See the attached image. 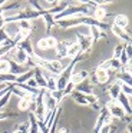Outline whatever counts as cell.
I'll return each instance as SVG.
<instances>
[{"instance_id":"cell-1","label":"cell","mask_w":132,"mask_h":133,"mask_svg":"<svg viewBox=\"0 0 132 133\" xmlns=\"http://www.w3.org/2000/svg\"><path fill=\"white\" fill-rule=\"evenodd\" d=\"M39 67L43 72H49L50 76H59L63 70V66L59 60H49V59H43L40 60Z\"/></svg>"},{"instance_id":"cell-2","label":"cell","mask_w":132,"mask_h":133,"mask_svg":"<svg viewBox=\"0 0 132 133\" xmlns=\"http://www.w3.org/2000/svg\"><path fill=\"white\" fill-rule=\"evenodd\" d=\"M46 89H40L39 95L36 96V109H34L33 115L37 122H43L46 116V107H45V96H46Z\"/></svg>"},{"instance_id":"cell-3","label":"cell","mask_w":132,"mask_h":133,"mask_svg":"<svg viewBox=\"0 0 132 133\" xmlns=\"http://www.w3.org/2000/svg\"><path fill=\"white\" fill-rule=\"evenodd\" d=\"M105 107L108 109V112H109V115L112 116V119H121V120H125V122H128V123H131L129 116L125 115V112H123L122 107L116 103V100L108 102V103L105 104Z\"/></svg>"},{"instance_id":"cell-4","label":"cell","mask_w":132,"mask_h":133,"mask_svg":"<svg viewBox=\"0 0 132 133\" xmlns=\"http://www.w3.org/2000/svg\"><path fill=\"white\" fill-rule=\"evenodd\" d=\"M85 23V16H76V17H69V19H62V20L56 22V26L60 29H70V27H76Z\"/></svg>"},{"instance_id":"cell-5","label":"cell","mask_w":132,"mask_h":133,"mask_svg":"<svg viewBox=\"0 0 132 133\" xmlns=\"http://www.w3.org/2000/svg\"><path fill=\"white\" fill-rule=\"evenodd\" d=\"M76 37H77L76 43L79 44V47H80V53L85 55L86 50H91L92 44H93L91 36H86V35H83V33H76Z\"/></svg>"},{"instance_id":"cell-6","label":"cell","mask_w":132,"mask_h":133,"mask_svg":"<svg viewBox=\"0 0 132 133\" xmlns=\"http://www.w3.org/2000/svg\"><path fill=\"white\" fill-rule=\"evenodd\" d=\"M111 79V73L105 69H100V67H96L93 73V82L95 83H99V84H105L106 82Z\"/></svg>"},{"instance_id":"cell-7","label":"cell","mask_w":132,"mask_h":133,"mask_svg":"<svg viewBox=\"0 0 132 133\" xmlns=\"http://www.w3.org/2000/svg\"><path fill=\"white\" fill-rule=\"evenodd\" d=\"M116 103L122 107V110L125 112L126 116H132V106H131V103H129L128 96H125L123 93H121V95L118 96V99H116Z\"/></svg>"},{"instance_id":"cell-8","label":"cell","mask_w":132,"mask_h":133,"mask_svg":"<svg viewBox=\"0 0 132 133\" xmlns=\"http://www.w3.org/2000/svg\"><path fill=\"white\" fill-rule=\"evenodd\" d=\"M88 77H89V72H88V70H80V72H75V70H73V73H72L70 80H69V82L76 86V84L82 83L83 80H86Z\"/></svg>"},{"instance_id":"cell-9","label":"cell","mask_w":132,"mask_h":133,"mask_svg":"<svg viewBox=\"0 0 132 133\" xmlns=\"http://www.w3.org/2000/svg\"><path fill=\"white\" fill-rule=\"evenodd\" d=\"M111 32L113 33L118 39H121V40H125L126 43H132V37L126 30H122V29H119V27H116V26H111Z\"/></svg>"},{"instance_id":"cell-10","label":"cell","mask_w":132,"mask_h":133,"mask_svg":"<svg viewBox=\"0 0 132 133\" xmlns=\"http://www.w3.org/2000/svg\"><path fill=\"white\" fill-rule=\"evenodd\" d=\"M75 90L79 92V93H83V95H93V84H92L91 82H88V79H86L82 83L76 84Z\"/></svg>"},{"instance_id":"cell-11","label":"cell","mask_w":132,"mask_h":133,"mask_svg":"<svg viewBox=\"0 0 132 133\" xmlns=\"http://www.w3.org/2000/svg\"><path fill=\"white\" fill-rule=\"evenodd\" d=\"M128 24H129L128 16L126 15H116L115 19H113V24H112V26H116V27H119V29H122V30H126Z\"/></svg>"},{"instance_id":"cell-12","label":"cell","mask_w":132,"mask_h":133,"mask_svg":"<svg viewBox=\"0 0 132 133\" xmlns=\"http://www.w3.org/2000/svg\"><path fill=\"white\" fill-rule=\"evenodd\" d=\"M17 46L20 47V49H23L26 52V55L29 56V57H33L36 53H34V50H33V46H32V42H30V37H27V39H23L22 42H20Z\"/></svg>"},{"instance_id":"cell-13","label":"cell","mask_w":132,"mask_h":133,"mask_svg":"<svg viewBox=\"0 0 132 133\" xmlns=\"http://www.w3.org/2000/svg\"><path fill=\"white\" fill-rule=\"evenodd\" d=\"M70 43H66V42H57L56 47H55V50H56V55L57 57L62 60V59L68 57V46Z\"/></svg>"},{"instance_id":"cell-14","label":"cell","mask_w":132,"mask_h":133,"mask_svg":"<svg viewBox=\"0 0 132 133\" xmlns=\"http://www.w3.org/2000/svg\"><path fill=\"white\" fill-rule=\"evenodd\" d=\"M115 76H116L118 82H121V83H123V84H128V86L132 87V76L129 75L128 72H125V70L122 69V70L115 73Z\"/></svg>"},{"instance_id":"cell-15","label":"cell","mask_w":132,"mask_h":133,"mask_svg":"<svg viewBox=\"0 0 132 133\" xmlns=\"http://www.w3.org/2000/svg\"><path fill=\"white\" fill-rule=\"evenodd\" d=\"M121 82H115V83H112L111 86H109V89H108V92H109V97H111V100H116L118 99V96L121 95Z\"/></svg>"},{"instance_id":"cell-16","label":"cell","mask_w":132,"mask_h":133,"mask_svg":"<svg viewBox=\"0 0 132 133\" xmlns=\"http://www.w3.org/2000/svg\"><path fill=\"white\" fill-rule=\"evenodd\" d=\"M42 17H43V20H45V23H46V32H47V35H49L50 30H52V27L56 26V22H55V19H53V15H50L49 12H43Z\"/></svg>"},{"instance_id":"cell-17","label":"cell","mask_w":132,"mask_h":133,"mask_svg":"<svg viewBox=\"0 0 132 133\" xmlns=\"http://www.w3.org/2000/svg\"><path fill=\"white\" fill-rule=\"evenodd\" d=\"M106 16H108V13H106L105 7H95V9L92 10L91 17H93L95 20H98V22H103V19H105Z\"/></svg>"},{"instance_id":"cell-18","label":"cell","mask_w":132,"mask_h":133,"mask_svg":"<svg viewBox=\"0 0 132 133\" xmlns=\"http://www.w3.org/2000/svg\"><path fill=\"white\" fill-rule=\"evenodd\" d=\"M33 77H34V70L33 69H29L27 72H25L23 75L17 76V79H16L14 83H16V84H25L27 80H30V79H33Z\"/></svg>"},{"instance_id":"cell-19","label":"cell","mask_w":132,"mask_h":133,"mask_svg":"<svg viewBox=\"0 0 132 133\" xmlns=\"http://www.w3.org/2000/svg\"><path fill=\"white\" fill-rule=\"evenodd\" d=\"M91 29V39H92V43H98V40H99L100 37H106V35L102 32V30H99L98 27H95V26H92V27H89Z\"/></svg>"},{"instance_id":"cell-20","label":"cell","mask_w":132,"mask_h":133,"mask_svg":"<svg viewBox=\"0 0 132 133\" xmlns=\"http://www.w3.org/2000/svg\"><path fill=\"white\" fill-rule=\"evenodd\" d=\"M80 53V47L76 42H72L68 46V57L69 59H75L77 55Z\"/></svg>"},{"instance_id":"cell-21","label":"cell","mask_w":132,"mask_h":133,"mask_svg":"<svg viewBox=\"0 0 132 133\" xmlns=\"http://www.w3.org/2000/svg\"><path fill=\"white\" fill-rule=\"evenodd\" d=\"M70 96H72V99H73L77 104H80V106H89L83 93H79V92H76V90H73V92L70 93Z\"/></svg>"},{"instance_id":"cell-22","label":"cell","mask_w":132,"mask_h":133,"mask_svg":"<svg viewBox=\"0 0 132 133\" xmlns=\"http://www.w3.org/2000/svg\"><path fill=\"white\" fill-rule=\"evenodd\" d=\"M29 129H30V123H29V120H26V122H22V123L16 124L14 130L11 133H29Z\"/></svg>"},{"instance_id":"cell-23","label":"cell","mask_w":132,"mask_h":133,"mask_svg":"<svg viewBox=\"0 0 132 133\" xmlns=\"http://www.w3.org/2000/svg\"><path fill=\"white\" fill-rule=\"evenodd\" d=\"M29 123H30L29 133H40L39 126H37V120H36V117H34L33 113H29Z\"/></svg>"},{"instance_id":"cell-24","label":"cell","mask_w":132,"mask_h":133,"mask_svg":"<svg viewBox=\"0 0 132 133\" xmlns=\"http://www.w3.org/2000/svg\"><path fill=\"white\" fill-rule=\"evenodd\" d=\"M16 79H17V76L11 75V73H2V75H0V82H2V83H6V84L14 83Z\"/></svg>"},{"instance_id":"cell-25","label":"cell","mask_w":132,"mask_h":133,"mask_svg":"<svg viewBox=\"0 0 132 133\" xmlns=\"http://www.w3.org/2000/svg\"><path fill=\"white\" fill-rule=\"evenodd\" d=\"M10 97H11V87H10V90H7V92L0 97V110H4V107H6V104L9 103Z\"/></svg>"},{"instance_id":"cell-26","label":"cell","mask_w":132,"mask_h":133,"mask_svg":"<svg viewBox=\"0 0 132 133\" xmlns=\"http://www.w3.org/2000/svg\"><path fill=\"white\" fill-rule=\"evenodd\" d=\"M2 73H10V64L6 57H0V75Z\"/></svg>"},{"instance_id":"cell-27","label":"cell","mask_w":132,"mask_h":133,"mask_svg":"<svg viewBox=\"0 0 132 133\" xmlns=\"http://www.w3.org/2000/svg\"><path fill=\"white\" fill-rule=\"evenodd\" d=\"M19 113L11 112V110H0V120L3 119H11V117H17Z\"/></svg>"},{"instance_id":"cell-28","label":"cell","mask_w":132,"mask_h":133,"mask_svg":"<svg viewBox=\"0 0 132 133\" xmlns=\"http://www.w3.org/2000/svg\"><path fill=\"white\" fill-rule=\"evenodd\" d=\"M49 95L52 96V97L55 99V100L59 103V102H62V99L65 97V93H63V90H55V92H50Z\"/></svg>"},{"instance_id":"cell-29","label":"cell","mask_w":132,"mask_h":133,"mask_svg":"<svg viewBox=\"0 0 132 133\" xmlns=\"http://www.w3.org/2000/svg\"><path fill=\"white\" fill-rule=\"evenodd\" d=\"M46 42H47V47H49V49H55L59 40H57L56 37H53V36H47V37H46Z\"/></svg>"},{"instance_id":"cell-30","label":"cell","mask_w":132,"mask_h":133,"mask_svg":"<svg viewBox=\"0 0 132 133\" xmlns=\"http://www.w3.org/2000/svg\"><path fill=\"white\" fill-rule=\"evenodd\" d=\"M115 130H116V126H113V124H105V126L100 129L99 133H115Z\"/></svg>"},{"instance_id":"cell-31","label":"cell","mask_w":132,"mask_h":133,"mask_svg":"<svg viewBox=\"0 0 132 133\" xmlns=\"http://www.w3.org/2000/svg\"><path fill=\"white\" fill-rule=\"evenodd\" d=\"M122 50H123V46H122V43H118L116 46H115L113 56H112V57H113V59H119V56H121V53H122Z\"/></svg>"},{"instance_id":"cell-32","label":"cell","mask_w":132,"mask_h":133,"mask_svg":"<svg viewBox=\"0 0 132 133\" xmlns=\"http://www.w3.org/2000/svg\"><path fill=\"white\" fill-rule=\"evenodd\" d=\"M37 49H40V50H49L47 42H46V37H42L39 42H37Z\"/></svg>"},{"instance_id":"cell-33","label":"cell","mask_w":132,"mask_h":133,"mask_svg":"<svg viewBox=\"0 0 132 133\" xmlns=\"http://www.w3.org/2000/svg\"><path fill=\"white\" fill-rule=\"evenodd\" d=\"M123 50H125L129 60H132V43H126V46H123Z\"/></svg>"},{"instance_id":"cell-34","label":"cell","mask_w":132,"mask_h":133,"mask_svg":"<svg viewBox=\"0 0 132 133\" xmlns=\"http://www.w3.org/2000/svg\"><path fill=\"white\" fill-rule=\"evenodd\" d=\"M73 90H75V84L69 82V83L66 84V87L63 89V93H65V96H66V95H69V96H70V93L73 92Z\"/></svg>"},{"instance_id":"cell-35","label":"cell","mask_w":132,"mask_h":133,"mask_svg":"<svg viewBox=\"0 0 132 133\" xmlns=\"http://www.w3.org/2000/svg\"><path fill=\"white\" fill-rule=\"evenodd\" d=\"M25 84H26V86H29V87H32V89H39V87H37V83H36V80H34V79H30V80H27Z\"/></svg>"},{"instance_id":"cell-36","label":"cell","mask_w":132,"mask_h":133,"mask_svg":"<svg viewBox=\"0 0 132 133\" xmlns=\"http://www.w3.org/2000/svg\"><path fill=\"white\" fill-rule=\"evenodd\" d=\"M56 133H69V130L68 129H60L59 132H56Z\"/></svg>"},{"instance_id":"cell-37","label":"cell","mask_w":132,"mask_h":133,"mask_svg":"<svg viewBox=\"0 0 132 133\" xmlns=\"http://www.w3.org/2000/svg\"><path fill=\"white\" fill-rule=\"evenodd\" d=\"M0 46H2V44H0Z\"/></svg>"},{"instance_id":"cell-38","label":"cell","mask_w":132,"mask_h":133,"mask_svg":"<svg viewBox=\"0 0 132 133\" xmlns=\"http://www.w3.org/2000/svg\"><path fill=\"white\" fill-rule=\"evenodd\" d=\"M126 133H128V132H126Z\"/></svg>"}]
</instances>
